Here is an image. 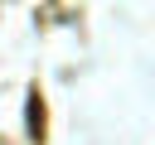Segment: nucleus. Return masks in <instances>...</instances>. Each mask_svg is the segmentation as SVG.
Wrapping results in <instances>:
<instances>
[{"label": "nucleus", "mask_w": 155, "mask_h": 145, "mask_svg": "<svg viewBox=\"0 0 155 145\" xmlns=\"http://www.w3.org/2000/svg\"><path fill=\"white\" fill-rule=\"evenodd\" d=\"M24 126H29V140L44 145V126H48V111H44V92L34 87L29 92V106H24Z\"/></svg>", "instance_id": "obj_1"}]
</instances>
